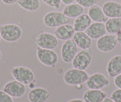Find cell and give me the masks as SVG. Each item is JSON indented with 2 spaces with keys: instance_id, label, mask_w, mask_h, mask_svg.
I'll return each mask as SVG.
<instances>
[{
  "instance_id": "cell-1",
  "label": "cell",
  "mask_w": 121,
  "mask_h": 102,
  "mask_svg": "<svg viewBox=\"0 0 121 102\" xmlns=\"http://www.w3.org/2000/svg\"><path fill=\"white\" fill-rule=\"evenodd\" d=\"M89 75L82 70L73 68L68 69L64 75V81L67 84L72 86L81 85L86 83Z\"/></svg>"
},
{
  "instance_id": "cell-2",
  "label": "cell",
  "mask_w": 121,
  "mask_h": 102,
  "mask_svg": "<svg viewBox=\"0 0 121 102\" xmlns=\"http://www.w3.org/2000/svg\"><path fill=\"white\" fill-rule=\"evenodd\" d=\"M0 33L1 38L9 43L16 42L20 39L22 30L16 24H6L0 25Z\"/></svg>"
},
{
  "instance_id": "cell-3",
  "label": "cell",
  "mask_w": 121,
  "mask_h": 102,
  "mask_svg": "<svg viewBox=\"0 0 121 102\" xmlns=\"http://www.w3.org/2000/svg\"><path fill=\"white\" fill-rule=\"evenodd\" d=\"M92 60V51L90 49L81 50L74 57L72 61L74 68L85 71L90 65Z\"/></svg>"
},
{
  "instance_id": "cell-4",
  "label": "cell",
  "mask_w": 121,
  "mask_h": 102,
  "mask_svg": "<svg viewBox=\"0 0 121 102\" xmlns=\"http://www.w3.org/2000/svg\"><path fill=\"white\" fill-rule=\"evenodd\" d=\"M11 74L15 80L24 85H29L35 81L33 71L25 66L15 67L11 71Z\"/></svg>"
},
{
  "instance_id": "cell-5",
  "label": "cell",
  "mask_w": 121,
  "mask_h": 102,
  "mask_svg": "<svg viewBox=\"0 0 121 102\" xmlns=\"http://www.w3.org/2000/svg\"><path fill=\"white\" fill-rule=\"evenodd\" d=\"M68 22V17L60 11H50L43 17L44 24L49 28H57Z\"/></svg>"
},
{
  "instance_id": "cell-6",
  "label": "cell",
  "mask_w": 121,
  "mask_h": 102,
  "mask_svg": "<svg viewBox=\"0 0 121 102\" xmlns=\"http://www.w3.org/2000/svg\"><path fill=\"white\" fill-rule=\"evenodd\" d=\"M36 54L39 62L46 66L55 67L58 61V54L53 50L38 47Z\"/></svg>"
},
{
  "instance_id": "cell-7",
  "label": "cell",
  "mask_w": 121,
  "mask_h": 102,
  "mask_svg": "<svg viewBox=\"0 0 121 102\" xmlns=\"http://www.w3.org/2000/svg\"><path fill=\"white\" fill-rule=\"evenodd\" d=\"M109 84V81L104 74L95 73L89 76L86 83V86L89 90H102Z\"/></svg>"
},
{
  "instance_id": "cell-8",
  "label": "cell",
  "mask_w": 121,
  "mask_h": 102,
  "mask_svg": "<svg viewBox=\"0 0 121 102\" xmlns=\"http://www.w3.org/2000/svg\"><path fill=\"white\" fill-rule=\"evenodd\" d=\"M36 43L39 47L45 49L53 50L58 45V39L51 33L43 32L36 38Z\"/></svg>"
},
{
  "instance_id": "cell-9",
  "label": "cell",
  "mask_w": 121,
  "mask_h": 102,
  "mask_svg": "<svg viewBox=\"0 0 121 102\" xmlns=\"http://www.w3.org/2000/svg\"><path fill=\"white\" fill-rule=\"evenodd\" d=\"M3 91L13 98H20L26 93V88L24 84L14 80L6 83L3 88Z\"/></svg>"
},
{
  "instance_id": "cell-10",
  "label": "cell",
  "mask_w": 121,
  "mask_h": 102,
  "mask_svg": "<svg viewBox=\"0 0 121 102\" xmlns=\"http://www.w3.org/2000/svg\"><path fill=\"white\" fill-rule=\"evenodd\" d=\"M77 52V46L73 39L65 41L62 44L60 55L62 60L65 63H70L74 59Z\"/></svg>"
},
{
  "instance_id": "cell-11",
  "label": "cell",
  "mask_w": 121,
  "mask_h": 102,
  "mask_svg": "<svg viewBox=\"0 0 121 102\" xmlns=\"http://www.w3.org/2000/svg\"><path fill=\"white\" fill-rule=\"evenodd\" d=\"M117 44L116 36L113 35H104L97 39L96 46L99 51L108 53L114 50Z\"/></svg>"
},
{
  "instance_id": "cell-12",
  "label": "cell",
  "mask_w": 121,
  "mask_h": 102,
  "mask_svg": "<svg viewBox=\"0 0 121 102\" xmlns=\"http://www.w3.org/2000/svg\"><path fill=\"white\" fill-rule=\"evenodd\" d=\"M103 13L108 18L121 17V4L114 1H108L102 6Z\"/></svg>"
},
{
  "instance_id": "cell-13",
  "label": "cell",
  "mask_w": 121,
  "mask_h": 102,
  "mask_svg": "<svg viewBox=\"0 0 121 102\" xmlns=\"http://www.w3.org/2000/svg\"><path fill=\"white\" fill-rule=\"evenodd\" d=\"M85 32L91 39H98L106 33L105 24L102 22H94L85 30Z\"/></svg>"
},
{
  "instance_id": "cell-14",
  "label": "cell",
  "mask_w": 121,
  "mask_h": 102,
  "mask_svg": "<svg viewBox=\"0 0 121 102\" xmlns=\"http://www.w3.org/2000/svg\"><path fill=\"white\" fill-rule=\"evenodd\" d=\"M75 32L73 26L71 24H65L56 28L53 35L58 39L65 41L68 39H71Z\"/></svg>"
},
{
  "instance_id": "cell-15",
  "label": "cell",
  "mask_w": 121,
  "mask_h": 102,
  "mask_svg": "<svg viewBox=\"0 0 121 102\" xmlns=\"http://www.w3.org/2000/svg\"><path fill=\"white\" fill-rule=\"evenodd\" d=\"M27 98L30 102H46L49 98V93L44 88H35L29 91Z\"/></svg>"
},
{
  "instance_id": "cell-16",
  "label": "cell",
  "mask_w": 121,
  "mask_h": 102,
  "mask_svg": "<svg viewBox=\"0 0 121 102\" xmlns=\"http://www.w3.org/2000/svg\"><path fill=\"white\" fill-rule=\"evenodd\" d=\"M106 71L110 77H116L121 74V55H116L110 58L107 64Z\"/></svg>"
},
{
  "instance_id": "cell-17",
  "label": "cell",
  "mask_w": 121,
  "mask_h": 102,
  "mask_svg": "<svg viewBox=\"0 0 121 102\" xmlns=\"http://www.w3.org/2000/svg\"><path fill=\"white\" fill-rule=\"evenodd\" d=\"M73 39L77 46L81 50H86L90 48L92 41L84 32H75Z\"/></svg>"
},
{
  "instance_id": "cell-18",
  "label": "cell",
  "mask_w": 121,
  "mask_h": 102,
  "mask_svg": "<svg viewBox=\"0 0 121 102\" xmlns=\"http://www.w3.org/2000/svg\"><path fill=\"white\" fill-rule=\"evenodd\" d=\"M106 96L101 90H88L84 94L83 99L85 102H102Z\"/></svg>"
},
{
  "instance_id": "cell-19",
  "label": "cell",
  "mask_w": 121,
  "mask_h": 102,
  "mask_svg": "<svg viewBox=\"0 0 121 102\" xmlns=\"http://www.w3.org/2000/svg\"><path fill=\"white\" fill-rule=\"evenodd\" d=\"M92 20L88 15L82 14L75 19L73 27L75 32H84L90 26Z\"/></svg>"
},
{
  "instance_id": "cell-20",
  "label": "cell",
  "mask_w": 121,
  "mask_h": 102,
  "mask_svg": "<svg viewBox=\"0 0 121 102\" xmlns=\"http://www.w3.org/2000/svg\"><path fill=\"white\" fill-rule=\"evenodd\" d=\"M87 15L89 16L91 20L95 22L104 23L108 20L107 17L103 13L102 8L96 4L88 9Z\"/></svg>"
},
{
  "instance_id": "cell-21",
  "label": "cell",
  "mask_w": 121,
  "mask_h": 102,
  "mask_svg": "<svg viewBox=\"0 0 121 102\" xmlns=\"http://www.w3.org/2000/svg\"><path fill=\"white\" fill-rule=\"evenodd\" d=\"M62 13L68 18L75 19L84 13V7L77 3H71L65 7Z\"/></svg>"
},
{
  "instance_id": "cell-22",
  "label": "cell",
  "mask_w": 121,
  "mask_h": 102,
  "mask_svg": "<svg viewBox=\"0 0 121 102\" xmlns=\"http://www.w3.org/2000/svg\"><path fill=\"white\" fill-rule=\"evenodd\" d=\"M106 32L113 35L121 30V17L109 18L105 23Z\"/></svg>"
},
{
  "instance_id": "cell-23",
  "label": "cell",
  "mask_w": 121,
  "mask_h": 102,
  "mask_svg": "<svg viewBox=\"0 0 121 102\" xmlns=\"http://www.w3.org/2000/svg\"><path fill=\"white\" fill-rule=\"evenodd\" d=\"M17 4L20 7L29 11H35L39 9V0H18Z\"/></svg>"
},
{
  "instance_id": "cell-24",
  "label": "cell",
  "mask_w": 121,
  "mask_h": 102,
  "mask_svg": "<svg viewBox=\"0 0 121 102\" xmlns=\"http://www.w3.org/2000/svg\"><path fill=\"white\" fill-rule=\"evenodd\" d=\"M77 4L85 8H90L96 5L98 0H75Z\"/></svg>"
},
{
  "instance_id": "cell-25",
  "label": "cell",
  "mask_w": 121,
  "mask_h": 102,
  "mask_svg": "<svg viewBox=\"0 0 121 102\" xmlns=\"http://www.w3.org/2000/svg\"><path fill=\"white\" fill-rule=\"evenodd\" d=\"M45 4L51 7L58 9L60 8L61 0H42Z\"/></svg>"
},
{
  "instance_id": "cell-26",
  "label": "cell",
  "mask_w": 121,
  "mask_h": 102,
  "mask_svg": "<svg viewBox=\"0 0 121 102\" xmlns=\"http://www.w3.org/2000/svg\"><path fill=\"white\" fill-rule=\"evenodd\" d=\"M110 98L115 102H121V89H117L113 91Z\"/></svg>"
},
{
  "instance_id": "cell-27",
  "label": "cell",
  "mask_w": 121,
  "mask_h": 102,
  "mask_svg": "<svg viewBox=\"0 0 121 102\" xmlns=\"http://www.w3.org/2000/svg\"><path fill=\"white\" fill-rule=\"evenodd\" d=\"M0 102H13V100L5 91L0 90Z\"/></svg>"
},
{
  "instance_id": "cell-28",
  "label": "cell",
  "mask_w": 121,
  "mask_h": 102,
  "mask_svg": "<svg viewBox=\"0 0 121 102\" xmlns=\"http://www.w3.org/2000/svg\"><path fill=\"white\" fill-rule=\"evenodd\" d=\"M114 83H115V86H116L117 88L121 89V74L119 75L117 77H115Z\"/></svg>"
},
{
  "instance_id": "cell-29",
  "label": "cell",
  "mask_w": 121,
  "mask_h": 102,
  "mask_svg": "<svg viewBox=\"0 0 121 102\" xmlns=\"http://www.w3.org/2000/svg\"><path fill=\"white\" fill-rule=\"evenodd\" d=\"M1 1L7 5H12L15 3H17L18 0H1Z\"/></svg>"
},
{
  "instance_id": "cell-30",
  "label": "cell",
  "mask_w": 121,
  "mask_h": 102,
  "mask_svg": "<svg viewBox=\"0 0 121 102\" xmlns=\"http://www.w3.org/2000/svg\"><path fill=\"white\" fill-rule=\"evenodd\" d=\"M116 38H117V43L121 45V30L116 34Z\"/></svg>"
},
{
  "instance_id": "cell-31",
  "label": "cell",
  "mask_w": 121,
  "mask_h": 102,
  "mask_svg": "<svg viewBox=\"0 0 121 102\" xmlns=\"http://www.w3.org/2000/svg\"><path fill=\"white\" fill-rule=\"evenodd\" d=\"M74 0H61V2L63 3L65 5H68V4H70L71 3H73Z\"/></svg>"
},
{
  "instance_id": "cell-32",
  "label": "cell",
  "mask_w": 121,
  "mask_h": 102,
  "mask_svg": "<svg viewBox=\"0 0 121 102\" xmlns=\"http://www.w3.org/2000/svg\"><path fill=\"white\" fill-rule=\"evenodd\" d=\"M67 102H85L84 101L82 100L81 99H78V98H76V99H73L71 100L68 101Z\"/></svg>"
},
{
  "instance_id": "cell-33",
  "label": "cell",
  "mask_w": 121,
  "mask_h": 102,
  "mask_svg": "<svg viewBox=\"0 0 121 102\" xmlns=\"http://www.w3.org/2000/svg\"><path fill=\"white\" fill-rule=\"evenodd\" d=\"M102 102H114L113 100H112L110 98H107V97H106V98L102 101Z\"/></svg>"
},
{
  "instance_id": "cell-34",
  "label": "cell",
  "mask_w": 121,
  "mask_h": 102,
  "mask_svg": "<svg viewBox=\"0 0 121 102\" xmlns=\"http://www.w3.org/2000/svg\"><path fill=\"white\" fill-rule=\"evenodd\" d=\"M1 57H2V53L1 51V50H0V60H1Z\"/></svg>"
},
{
  "instance_id": "cell-35",
  "label": "cell",
  "mask_w": 121,
  "mask_h": 102,
  "mask_svg": "<svg viewBox=\"0 0 121 102\" xmlns=\"http://www.w3.org/2000/svg\"><path fill=\"white\" fill-rule=\"evenodd\" d=\"M1 33H0V42H1Z\"/></svg>"
},
{
  "instance_id": "cell-36",
  "label": "cell",
  "mask_w": 121,
  "mask_h": 102,
  "mask_svg": "<svg viewBox=\"0 0 121 102\" xmlns=\"http://www.w3.org/2000/svg\"></svg>"
}]
</instances>
